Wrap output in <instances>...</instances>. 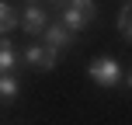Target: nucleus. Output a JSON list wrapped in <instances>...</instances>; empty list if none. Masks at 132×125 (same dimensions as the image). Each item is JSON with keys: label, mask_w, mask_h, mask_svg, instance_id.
<instances>
[{"label": "nucleus", "mask_w": 132, "mask_h": 125, "mask_svg": "<svg viewBox=\"0 0 132 125\" xmlns=\"http://www.w3.org/2000/svg\"><path fill=\"white\" fill-rule=\"evenodd\" d=\"M87 77H90L97 87H104V90H111V87H129V70H122L111 56H97V59H90Z\"/></svg>", "instance_id": "1"}, {"label": "nucleus", "mask_w": 132, "mask_h": 125, "mask_svg": "<svg viewBox=\"0 0 132 125\" xmlns=\"http://www.w3.org/2000/svg\"><path fill=\"white\" fill-rule=\"evenodd\" d=\"M42 38H45L42 45H45L49 52H52L56 59H59V56L66 52V49H73V38H77V35H73V31H66V28L59 24V21H49V28L42 31Z\"/></svg>", "instance_id": "2"}, {"label": "nucleus", "mask_w": 132, "mask_h": 125, "mask_svg": "<svg viewBox=\"0 0 132 125\" xmlns=\"http://www.w3.org/2000/svg\"><path fill=\"white\" fill-rule=\"evenodd\" d=\"M18 24L24 28V35H42L49 28V11L38 7V4H28L24 11L18 14Z\"/></svg>", "instance_id": "3"}, {"label": "nucleus", "mask_w": 132, "mask_h": 125, "mask_svg": "<svg viewBox=\"0 0 132 125\" xmlns=\"http://www.w3.org/2000/svg\"><path fill=\"white\" fill-rule=\"evenodd\" d=\"M24 63L31 66V70H38V73H49V70H56V56L49 52L45 45H42V42H31V45L24 49Z\"/></svg>", "instance_id": "4"}, {"label": "nucleus", "mask_w": 132, "mask_h": 125, "mask_svg": "<svg viewBox=\"0 0 132 125\" xmlns=\"http://www.w3.org/2000/svg\"><path fill=\"white\" fill-rule=\"evenodd\" d=\"M18 70V49L7 35H0V73H14Z\"/></svg>", "instance_id": "5"}, {"label": "nucleus", "mask_w": 132, "mask_h": 125, "mask_svg": "<svg viewBox=\"0 0 132 125\" xmlns=\"http://www.w3.org/2000/svg\"><path fill=\"white\" fill-rule=\"evenodd\" d=\"M63 7H70V11H73V14H77V18H80V21H84V24H87V28H90V21H94V18H97V4H94V0H66V4H63Z\"/></svg>", "instance_id": "6"}, {"label": "nucleus", "mask_w": 132, "mask_h": 125, "mask_svg": "<svg viewBox=\"0 0 132 125\" xmlns=\"http://www.w3.org/2000/svg\"><path fill=\"white\" fill-rule=\"evenodd\" d=\"M21 94V84L14 73H0V101H14Z\"/></svg>", "instance_id": "7"}, {"label": "nucleus", "mask_w": 132, "mask_h": 125, "mask_svg": "<svg viewBox=\"0 0 132 125\" xmlns=\"http://www.w3.org/2000/svg\"><path fill=\"white\" fill-rule=\"evenodd\" d=\"M11 28H18V11L7 0H0V35H7Z\"/></svg>", "instance_id": "8"}, {"label": "nucleus", "mask_w": 132, "mask_h": 125, "mask_svg": "<svg viewBox=\"0 0 132 125\" xmlns=\"http://www.w3.org/2000/svg\"><path fill=\"white\" fill-rule=\"evenodd\" d=\"M118 35L122 38H132V7L129 4H122V11H118Z\"/></svg>", "instance_id": "9"}, {"label": "nucleus", "mask_w": 132, "mask_h": 125, "mask_svg": "<svg viewBox=\"0 0 132 125\" xmlns=\"http://www.w3.org/2000/svg\"><path fill=\"white\" fill-rule=\"evenodd\" d=\"M49 4H56V11H59V7H63V4H66V0H49Z\"/></svg>", "instance_id": "10"}, {"label": "nucleus", "mask_w": 132, "mask_h": 125, "mask_svg": "<svg viewBox=\"0 0 132 125\" xmlns=\"http://www.w3.org/2000/svg\"><path fill=\"white\" fill-rule=\"evenodd\" d=\"M28 4H31V0H28Z\"/></svg>", "instance_id": "11"}]
</instances>
